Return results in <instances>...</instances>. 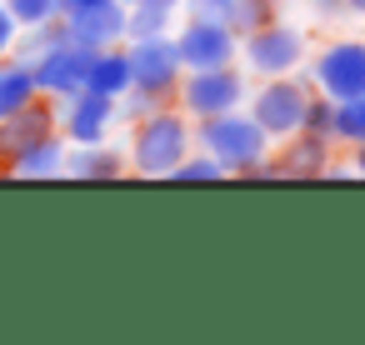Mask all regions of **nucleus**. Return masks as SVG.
<instances>
[{
	"mask_svg": "<svg viewBox=\"0 0 365 345\" xmlns=\"http://www.w3.org/2000/svg\"><path fill=\"white\" fill-rule=\"evenodd\" d=\"M195 150V125L190 115L175 105H155L135 120L130 130V155L125 165H135V175H150V180H170V170Z\"/></svg>",
	"mask_w": 365,
	"mask_h": 345,
	"instance_id": "obj_1",
	"label": "nucleus"
},
{
	"mask_svg": "<svg viewBox=\"0 0 365 345\" xmlns=\"http://www.w3.org/2000/svg\"><path fill=\"white\" fill-rule=\"evenodd\" d=\"M195 145L200 150H210L220 165H225V175H255L260 170V160L270 155V135L255 125V115L250 110H225V115H205V120H195Z\"/></svg>",
	"mask_w": 365,
	"mask_h": 345,
	"instance_id": "obj_2",
	"label": "nucleus"
},
{
	"mask_svg": "<svg viewBox=\"0 0 365 345\" xmlns=\"http://www.w3.org/2000/svg\"><path fill=\"white\" fill-rule=\"evenodd\" d=\"M250 86H245V71L235 66H215V71H185L180 86H175V101L190 120H205V115H225L235 105H245Z\"/></svg>",
	"mask_w": 365,
	"mask_h": 345,
	"instance_id": "obj_3",
	"label": "nucleus"
},
{
	"mask_svg": "<svg viewBox=\"0 0 365 345\" xmlns=\"http://www.w3.org/2000/svg\"><path fill=\"white\" fill-rule=\"evenodd\" d=\"M240 66L255 71L260 81L265 76H295L305 66V36L285 21H265L250 36H240Z\"/></svg>",
	"mask_w": 365,
	"mask_h": 345,
	"instance_id": "obj_4",
	"label": "nucleus"
},
{
	"mask_svg": "<svg viewBox=\"0 0 365 345\" xmlns=\"http://www.w3.org/2000/svg\"><path fill=\"white\" fill-rule=\"evenodd\" d=\"M130 56V91L150 96V101H175V86L185 76L180 66V51H175V36H145V41H130L125 46Z\"/></svg>",
	"mask_w": 365,
	"mask_h": 345,
	"instance_id": "obj_5",
	"label": "nucleus"
},
{
	"mask_svg": "<svg viewBox=\"0 0 365 345\" xmlns=\"http://www.w3.org/2000/svg\"><path fill=\"white\" fill-rule=\"evenodd\" d=\"M175 51L185 71H215V66H240V36L220 16H190L175 31Z\"/></svg>",
	"mask_w": 365,
	"mask_h": 345,
	"instance_id": "obj_6",
	"label": "nucleus"
},
{
	"mask_svg": "<svg viewBox=\"0 0 365 345\" xmlns=\"http://www.w3.org/2000/svg\"><path fill=\"white\" fill-rule=\"evenodd\" d=\"M245 101H250V96H245ZM305 105H310V91L300 86V76H265V86H260L255 101H250V115H255V125H260L270 140H285V135L300 130Z\"/></svg>",
	"mask_w": 365,
	"mask_h": 345,
	"instance_id": "obj_7",
	"label": "nucleus"
},
{
	"mask_svg": "<svg viewBox=\"0 0 365 345\" xmlns=\"http://www.w3.org/2000/svg\"><path fill=\"white\" fill-rule=\"evenodd\" d=\"M120 115V101L115 96H101V91H76L61 101V115H56V130L71 140V145H91V140H106L110 125Z\"/></svg>",
	"mask_w": 365,
	"mask_h": 345,
	"instance_id": "obj_8",
	"label": "nucleus"
},
{
	"mask_svg": "<svg viewBox=\"0 0 365 345\" xmlns=\"http://www.w3.org/2000/svg\"><path fill=\"white\" fill-rule=\"evenodd\" d=\"M310 81L320 96L345 101V96H365V41H335L315 56Z\"/></svg>",
	"mask_w": 365,
	"mask_h": 345,
	"instance_id": "obj_9",
	"label": "nucleus"
},
{
	"mask_svg": "<svg viewBox=\"0 0 365 345\" xmlns=\"http://www.w3.org/2000/svg\"><path fill=\"white\" fill-rule=\"evenodd\" d=\"M86 66H91V51H81L76 41H56V46H46L41 56H31L36 91L51 96V101H66V96L86 91Z\"/></svg>",
	"mask_w": 365,
	"mask_h": 345,
	"instance_id": "obj_10",
	"label": "nucleus"
},
{
	"mask_svg": "<svg viewBox=\"0 0 365 345\" xmlns=\"http://www.w3.org/2000/svg\"><path fill=\"white\" fill-rule=\"evenodd\" d=\"M125 16H130L125 0H101V6L61 16V26H66V41H76L81 51H106L125 41Z\"/></svg>",
	"mask_w": 365,
	"mask_h": 345,
	"instance_id": "obj_11",
	"label": "nucleus"
},
{
	"mask_svg": "<svg viewBox=\"0 0 365 345\" xmlns=\"http://www.w3.org/2000/svg\"><path fill=\"white\" fill-rule=\"evenodd\" d=\"M330 135H310V130H295V135H285V145H280V155L270 160H260V170L255 175H295V180H310V175H325L330 170Z\"/></svg>",
	"mask_w": 365,
	"mask_h": 345,
	"instance_id": "obj_12",
	"label": "nucleus"
},
{
	"mask_svg": "<svg viewBox=\"0 0 365 345\" xmlns=\"http://www.w3.org/2000/svg\"><path fill=\"white\" fill-rule=\"evenodd\" d=\"M51 130H56V105H41V96H36L31 105H21L16 115H6V120H0V165H6V160H16L26 145L46 140Z\"/></svg>",
	"mask_w": 365,
	"mask_h": 345,
	"instance_id": "obj_13",
	"label": "nucleus"
},
{
	"mask_svg": "<svg viewBox=\"0 0 365 345\" xmlns=\"http://www.w3.org/2000/svg\"><path fill=\"white\" fill-rule=\"evenodd\" d=\"M71 180H115L125 175V155L110 150L106 140H91V145H66V170Z\"/></svg>",
	"mask_w": 365,
	"mask_h": 345,
	"instance_id": "obj_14",
	"label": "nucleus"
},
{
	"mask_svg": "<svg viewBox=\"0 0 365 345\" xmlns=\"http://www.w3.org/2000/svg\"><path fill=\"white\" fill-rule=\"evenodd\" d=\"M86 91H101V96L125 101V91H130V56H125L120 46L91 51V66H86Z\"/></svg>",
	"mask_w": 365,
	"mask_h": 345,
	"instance_id": "obj_15",
	"label": "nucleus"
},
{
	"mask_svg": "<svg viewBox=\"0 0 365 345\" xmlns=\"http://www.w3.org/2000/svg\"><path fill=\"white\" fill-rule=\"evenodd\" d=\"M11 165V175H21V180H56L61 170H66V140L51 130L46 140H36V145H26L16 160H6Z\"/></svg>",
	"mask_w": 365,
	"mask_h": 345,
	"instance_id": "obj_16",
	"label": "nucleus"
},
{
	"mask_svg": "<svg viewBox=\"0 0 365 345\" xmlns=\"http://www.w3.org/2000/svg\"><path fill=\"white\" fill-rule=\"evenodd\" d=\"M185 0H135L130 16H125V41H145V36H170L175 11Z\"/></svg>",
	"mask_w": 365,
	"mask_h": 345,
	"instance_id": "obj_17",
	"label": "nucleus"
},
{
	"mask_svg": "<svg viewBox=\"0 0 365 345\" xmlns=\"http://www.w3.org/2000/svg\"><path fill=\"white\" fill-rule=\"evenodd\" d=\"M41 91H36V71L31 61H11V66H0V120L16 115L21 105H31Z\"/></svg>",
	"mask_w": 365,
	"mask_h": 345,
	"instance_id": "obj_18",
	"label": "nucleus"
},
{
	"mask_svg": "<svg viewBox=\"0 0 365 345\" xmlns=\"http://www.w3.org/2000/svg\"><path fill=\"white\" fill-rule=\"evenodd\" d=\"M330 140H340V145H360V140H365V96H345V101H335Z\"/></svg>",
	"mask_w": 365,
	"mask_h": 345,
	"instance_id": "obj_19",
	"label": "nucleus"
},
{
	"mask_svg": "<svg viewBox=\"0 0 365 345\" xmlns=\"http://www.w3.org/2000/svg\"><path fill=\"white\" fill-rule=\"evenodd\" d=\"M235 36H250L255 26H265V21H275V6L270 0H230L225 6V16H220Z\"/></svg>",
	"mask_w": 365,
	"mask_h": 345,
	"instance_id": "obj_20",
	"label": "nucleus"
},
{
	"mask_svg": "<svg viewBox=\"0 0 365 345\" xmlns=\"http://www.w3.org/2000/svg\"><path fill=\"white\" fill-rule=\"evenodd\" d=\"M170 180H225V165H220L210 150H200V155L190 150V155L170 170Z\"/></svg>",
	"mask_w": 365,
	"mask_h": 345,
	"instance_id": "obj_21",
	"label": "nucleus"
},
{
	"mask_svg": "<svg viewBox=\"0 0 365 345\" xmlns=\"http://www.w3.org/2000/svg\"><path fill=\"white\" fill-rule=\"evenodd\" d=\"M11 16H16V26L26 31V26H41V21H51V16H61V0H0Z\"/></svg>",
	"mask_w": 365,
	"mask_h": 345,
	"instance_id": "obj_22",
	"label": "nucleus"
},
{
	"mask_svg": "<svg viewBox=\"0 0 365 345\" xmlns=\"http://www.w3.org/2000/svg\"><path fill=\"white\" fill-rule=\"evenodd\" d=\"M330 125H335V101L320 96V91H310V105H305L300 130H310V135H330Z\"/></svg>",
	"mask_w": 365,
	"mask_h": 345,
	"instance_id": "obj_23",
	"label": "nucleus"
},
{
	"mask_svg": "<svg viewBox=\"0 0 365 345\" xmlns=\"http://www.w3.org/2000/svg\"><path fill=\"white\" fill-rule=\"evenodd\" d=\"M16 36H21V26H16V16L0 6V56H6L11 46H16Z\"/></svg>",
	"mask_w": 365,
	"mask_h": 345,
	"instance_id": "obj_24",
	"label": "nucleus"
},
{
	"mask_svg": "<svg viewBox=\"0 0 365 345\" xmlns=\"http://www.w3.org/2000/svg\"><path fill=\"white\" fill-rule=\"evenodd\" d=\"M185 6H190V16H225L230 0H185Z\"/></svg>",
	"mask_w": 365,
	"mask_h": 345,
	"instance_id": "obj_25",
	"label": "nucleus"
},
{
	"mask_svg": "<svg viewBox=\"0 0 365 345\" xmlns=\"http://www.w3.org/2000/svg\"><path fill=\"white\" fill-rule=\"evenodd\" d=\"M86 6H101V0H61V16H71V11H86Z\"/></svg>",
	"mask_w": 365,
	"mask_h": 345,
	"instance_id": "obj_26",
	"label": "nucleus"
},
{
	"mask_svg": "<svg viewBox=\"0 0 365 345\" xmlns=\"http://www.w3.org/2000/svg\"><path fill=\"white\" fill-rule=\"evenodd\" d=\"M355 175H365V140L355 145Z\"/></svg>",
	"mask_w": 365,
	"mask_h": 345,
	"instance_id": "obj_27",
	"label": "nucleus"
},
{
	"mask_svg": "<svg viewBox=\"0 0 365 345\" xmlns=\"http://www.w3.org/2000/svg\"><path fill=\"white\" fill-rule=\"evenodd\" d=\"M345 6H350L355 16H365V0H345Z\"/></svg>",
	"mask_w": 365,
	"mask_h": 345,
	"instance_id": "obj_28",
	"label": "nucleus"
},
{
	"mask_svg": "<svg viewBox=\"0 0 365 345\" xmlns=\"http://www.w3.org/2000/svg\"><path fill=\"white\" fill-rule=\"evenodd\" d=\"M320 6H345V0H320Z\"/></svg>",
	"mask_w": 365,
	"mask_h": 345,
	"instance_id": "obj_29",
	"label": "nucleus"
},
{
	"mask_svg": "<svg viewBox=\"0 0 365 345\" xmlns=\"http://www.w3.org/2000/svg\"><path fill=\"white\" fill-rule=\"evenodd\" d=\"M270 6H295V0H270Z\"/></svg>",
	"mask_w": 365,
	"mask_h": 345,
	"instance_id": "obj_30",
	"label": "nucleus"
},
{
	"mask_svg": "<svg viewBox=\"0 0 365 345\" xmlns=\"http://www.w3.org/2000/svg\"><path fill=\"white\" fill-rule=\"evenodd\" d=\"M125 6H135V0H125Z\"/></svg>",
	"mask_w": 365,
	"mask_h": 345,
	"instance_id": "obj_31",
	"label": "nucleus"
}]
</instances>
